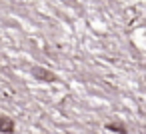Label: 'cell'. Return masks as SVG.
<instances>
[{"instance_id": "1", "label": "cell", "mask_w": 146, "mask_h": 134, "mask_svg": "<svg viewBox=\"0 0 146 134\" xmlns=\"http://www.w3.org/2000/svg\"><path fill=\"white\" fill-rule=\"evenodd\" d=\"M32 74H34L38 80H42V82H56V74H52L50 70H46V68H42V66H36V68L32 70Z\"/></svg>"}, {"instance_id": "2", "label": "cell", "mask_w": 146, "mask_h": 134, "mask_svg": "<svg viewBox=\"0 0 146 134\" xmlns=\"http://www.w3.org/2000/svg\"><path fill=\"white\" fill-rule=\"evenodd\" d=\"M0 132L12 134V132H14V120L8 118V116H0Z\"/></svg>"}, {"instance_id": "3", "label": "cell", "mask_w": 146, "mask_h": 134, "mask_svg": "<svg viewBox=\"0 0 146 134\" xmlns=\"http://www.w3.org/2000/svg\"><path fill=\"white\" fill-rule=\"evenodd\" d=\"M106 128H108L110 132H116V134H128L126 126H124V124H120V122H108V124H106Z\"/></svg>"}]
</instances>
